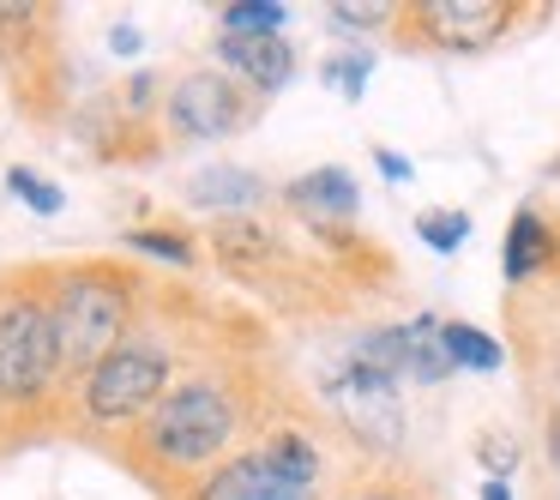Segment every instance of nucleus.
<instances>
[{
    "label": "nucleus",
    "mask_w": 560,
    "mask_h": 500,
    "mask_svg": "<svg viewBox=\"0 0 560 500\" xmlns=\"http://www.w3.org/2000/svg\"><path fill=\"white\" fill-rule=\"evenodd\" d=\"M283 25H290V7H278V0H235L218 19L223 37H283Z\"/></svg>",
    "instance_id": "obj_18"
},
{
    "label": "nucleus",
    "mask_w": 560,
    "mask_h": 500,
    "mask_svg": "<svg viewBox=\"0 0 560 500\" xmlns=\"http://www.w3.org/2000/svg\"><path fill=\"white\" fill-rule=\"evenodd\" d=\"M278 194V187L266 182L259 170H242V163H211V170L187 175L182 199L194 211H211V223L218 218H259V206Z\"/></svg>",
    "instance_id": "obj_14"
},
{
    "label": "nucleus",
    "mask_w": 560,
    "mask_h": 500,
    "mask_svg": "<svg viewBox=\"0 0 560 500\" xmlns=\"http://www.w3.org/2000/svg\"><path fill=\"white\" fill-rule=\"evenodd\" d=\"M55 500H61V495H55Z\"/></svg>",
    "instance_id": "obj_31"
},
{
    "label": "nucleus",
    "mask_w": 560,
    "mask_h": 500,
    "mask_svg": "<svg viewBox=\"0 0 560 500\" xmlns=\"http://www.w3.org/2000/svg\"><path fill=\"white\" fill-rule=\"evenodd\" d=\"M295 392L302 386L283 374L278 350L223 356V362H206L175 380L170 398L115 446V458L163 500H182L199 476H211L223 458L254 446Z\"/></svg>",
    "instance_id": "obj_1"
},
{
    "label": "nucleus",
    "mask_w": 560,
    "mask_h": 500,
    "mask_svg": "<svg viewBox=\"0 0 560 500\" xmlns=\"http://www.w3.org/2000/svg\"><path fill=\"white\" fill-rule=\"evenodd\" d=\"M476 500H512V482H488V476H482V495H476Z\"/></svg>",
    "instance_id": "obj_29"
},
{
    "label": "nucleus",
    "mask_w": 560,
    "mask_h": 500,
    "mask_svg": "<svg viewBox=\"0 0 560 500\" xmlns=\"http://www.w3.org/2000/svg\"><path fill=\"white\" fill-rule=\"evenodd\" d=\"M145 295H151V278L133 271L127 259H103V254L49 259V307H55V338H61L67 392L139 326Z\"/></svg>",
    "instance_id": "obj_4"
},
{
    "label": "nucleus",
    "mask_w": 560,
    "mask_h": 500,
    "mask_svg": "<svg viewBox=\"0 0 560 500\" xmlns=\"http://www.w3.org/2000/svg\"><path fill=\"white\" fill-rule=\"evenodd\" d=\"M470 211H440V206H428V211H416V242H428L434 254H458L464 242H470Z\"/></svg>",
    "instance_id": "obj_21"
},
{
    "label": "nucleus",
    "mask_w": 560,
    "mask_h": 500,
    "mask_svg": "<svg viewBox=\"0 0 560 500\" xmlns=\"http://www.w3.org/2000/svg\"><path fill=\"white\" fill-rule=\"evenodd\" d=\"M7 187H13L19 199H25L31 211H37V218H55V211L67 206V194L61 187L49 182V175H37V170H25V163H13V170H7Z\"/></svg>",
    "instance_id": "obj_22"
},
{
    "label": "nucleus",
    "mask_w": 560,
    "mask_h": 500,
    "mask_svg": "<svg viewBox=\"0 0 560 500\" xmlns=\"http://www.w3.org/2000/svg\"><path fill=\"white\" fill-rule=\"evenodd\" d=\"M211 67H223L230 79H242L254 97H278L283 85L295 79V43L290 37H223L218 31V43H211Z\"/></svg>",
    "instance_id": "obj_12"
},
{
    "label": "nucleus",
    "mask_w": 560,
    "mask_h": 500,
    "mask_svg": "<svg viewBox=\"0 0 560 500\" xmlns=\"http://www.w3.org/2000/svg\"><path fill=\"white\" fill-rule=\"evenodd\" d=\"M542 500H560V482H548V488H542Z\"/></svg>",
    "instance_id": "obj_30"
},
{
    "label": "nucleus",
    "mask_w": 560,
    "mask_h": 500,
    "mask_svg": "<svg viewBox=\"0 0 560 500\" xmlns=\"http://www.w3.org/2000/svg\"><path fill=\"white\" fill-rule=\"evenodd\" d=\"M133 254H151V259H170L175 271H194L199 266V242L187 230H127L121 235Z\"/></svg>",
    "instance_id": "obj_20"
},
{
    "label": "nucleus",
    "mask_w": 560,
    "mask_h": 500,
    "mask_svg": "<svg viewBox=\"0 0 560 500\" xmlns=\"http://www.w3.org/2000/svg\"><path fill=\"white\" fill-rule=\"evenodd\" d=\"M555 259V211H542L536 199H524L506 218V242H500V271H506V295L512 290H536L548 278Z\"/></svg>",
    "instance_id": "obj_13"
},
{
    "label": "nucleus",
    "mask_w": 560,
    "mask_h": 500,
    "mask_svg": "<svg viewBox=\"0 0 560 500\" xmlns=\"http://www.w3.org/2000/svg\"><path fill=\"white\" fill-rule=\"evenodd\" d=\"M266 115V97L230 79L223 67H187L170 79L163 91V139H182V146H218L235 139Z\"/></svg>",
    "instance_id": "obj_8"
},
{
    "label": "nucleus",
    "mask_w": 560,
    "mask_h": 500,
    "mask_svg": "<svg viewBox=\"0 0 560 500\" xmlns=\"http://www.w3.org/2000/svg\"><path fill=\"white\" fill-rule=\"evenodd\" d=\"M278 211L302 230H350L362 223V182L343 163H319L278 187Z\"/></svg>",
    "instance_id": "obj_9"
},
{
    "label": "nucleus",
    "mask_w": 560,
    "mask_h": 500,
    "mask_svg": "<svg viewBox=\"0 0 560 500\" xmlns=\"http://www.w3.org/2000/svg\"><path fill=\"white\" fill-rule=\"evenodd\" d=\"M392 19H398V0H331L326 7V25L350 43L392 37Z\"/></svg>",
    "instance_id": "obj_17"
},
{
    "label": "nucleus",
    "mask_w": 560,
    "mask_h": 500,
    "mask_svg": "<svg viewBox=\"0 0 560 500\" xmlns=\"http://www.w3.org/2000/svg\"><path fill=\"white\" fill-rule=\"evenodd\" d=\"M109 49L115 55H139V25H115L109 31Z\"/></svg>",
    "instance_id": "obj_27"
},
{
    "label": "nucleus",
    "mask_w": 560,
    "mask_h": 500,
    "mask_svg": "<svg viewBox=\"0 0 560 500\" xmlns=\"http://www.w3.org/2000/svg\"><path fill=\"white\" fill-rule=\"evenodd\" d=\"M476 464L488 470V482H512V470H518V440L506 428H482L476 434Z\"/></svg>",
    "instance_id": "obj_23"
},
{
    "label": "nucleus",
    "mask_w": 560,
    "mask_h": 500,
    "mask_svg": "<svg viewBox=\"0 0 560 500\" xmlns=\"http://www.w3.org/2000/svg\"><path fill=\"white\" fill-rule=\"evenodd\" d=\"M331 500H452V488L416 458H343Z\"/></svg>",
    "instance_id": "obj_10"
},
{
    "label": "nucleus",
    "mask_w": 560,
    "mask_h": 500,
    "mask_svg": "<svg viewBox=\"0 0 560 500\" xmlns=\"http://www.w3.org/2000/svg\"><path fill=\"white\" fill-rule=\"evenodd\" d=\"M392 338H398V380L404 386H446L458 368H452L446 344H440V319L416 314V319H392Z\"/></svg>",
    "instance_id": "obj_15"
},
{
    "label": "nucleus",
    "mask_w": 560,
    "mask_h": 500,
    "mask_svg": "<svg viewBox=\"0 0 560 500\" xmlns=\"http://www.w3.org/2000/svg\"><path fill=\"white\" fill-rule=\"evenodd\" d=\"M307 488H295L290 476L278 470V458L266 452V440L242 446L235 458H223L211 476H199L182 500H302ZM326 495V488H319Z\"/></svg>",
    "instance_id": "obj_11"
},
{
    "label": "nucleus",
    "mask_w": 560,
    "mask_h": 500,
    "mask_svg": "<svg viewBox=\"0 0 560 500\" xmlns=\"http://www.w3.org/2000/svg\"><path fill=\"white\" fill-rule=\"evenodd\" d=\"M61 338L49 307V259L0 271V446L61 428Z\"/></svg>",
    "instance_id": "obj_3"
},
{
    "label": "nucleus",
    "mask_w": 560,
    "mask_h": 500,
    "mask_svg": "<svg viewBox=\"0 0 560 500\" xmlns=\"http://www.w3.org/2000/svg\"><path fill=\"white\" fill-rule=\"evenodd\" d=\"M314 404L326 410L331 434L343 440L350 458H410V410L404 386L355 362L350 350H331L314 374Z\"/></svg>",
    "instance_id": "obj_5"
},
{
    "label": "nucleus",
    "mask_w": 560,
    "mask_h": 500,
    "mask_svg": "<svg viewBox=\"0 0 560 500\" xmlns=\"http://www.w3.org/2000/svg\"><path fill=\"white\" fill-rule=\"evenodd\" d=\"M0 73L31 121H61L73 67L61 49V13L43 0H0Z\"/></svg>",
    "instance_id": "obj_7"
},
{
    "label": "nucleus",
    "mask_w": 560,
    "mask_h": 500,
    "mask_svg": "<svg viewBox=\"0 0 560 500\" xmlns=\"http://www.w3.org/2000/svg\"><path fill=\"white\" fill-rule=\"evenodd\" d=\"M536 446H542L548 476L560 482V404H536Z\"/></svg>",
    "instance_id": "obj_24"
},
{
    "label": "nucleus",
    "mask_w": 560,
    "mask_h": 500,
    "mask_svg": "<svg viewBox=\"0 0 560 500\" xmlns=\"http://www.w3.org/2000/svg\"><path fill=\"white\" fill-rule=\"evenodd\" d=\"M548 19V7L524 0H398L392 49L404 55H488L506 37H524Z\"/></svg>",
    "instance_id": "obj_6"
},
{
    "label": "nucleus",
    "mask_w": 560,
    "mask_h": 500,
    "mask_svg": "<svg viewBox=\"0 0 560 500\" xmlns=\"http://www.w3.org/2000/svg\"><path fill=\"white\" fill-rule=\"evenodd\" d=\"M536 206H542V211L555 206V218H560V151L542 163V175H536Z\"/></svg>",
    "instance_id": "obj_25"
},
{
    "label": "nucleus",
    "mask_w": 560,
    "mask_h": 500,
    "mask_svg": "<svg viewBox=\"0 0 560 500\" xmlns=\"http://www.w3.org/2000/svg\"><path fill=\"white\" fill-rule=\"evenodd\" d=\"M530 404H560V374H555V380H542V386L530 392Z\"/></svg>",
    "instance_id": "obj_28"
},
{
    "label": "nucleus",
    "mask_w": 560,
    "mask_h": 500,
    "mask_svg": "<svg viewBox=\"0 0 560 500\" xmlns=\"http://www.w3.org/2000/svg\"><path fill=\"white\" fill-rule=\"evenodd\" d=\"M368 79H374V49H368V43H350V49H338V55L319 61V85H331L350 103L368 91Z\"/></svg>",
    "instance_id": "obj_19"
},
{
    "label": "nucleus",
    "mask_w": 560,
    "mask_h": 500,
    "mask_svg": "<svg viewBox=\"0 0 560 500\" xmlns=\"http://www.w3.org/2000/svg\"><path fill=\"white\" fill-rule=\"evenodd\" d=\"M374 163H380V175H386V182H410V163L398 158V151H386V146H374Z\"/></svg>",
    "instance_id": "obj_26"
},
{
    "label": "nucleus",
    "mask_w": 560,
    "mask_h": 500,
    "mask_svg": "<svg viewBox=\"0 0 560 500\" xmlns=\"http://www.w3.org/2000/svg\"><path fill=\"white\" fill-rule=\"evenodd\" d=\"M440 344H446L452 368L458 374H500L506 368V344L482 326H464V319H440Z\"/></svg>",
    "instance_id": "obj_16"
},
{
    "label": "nucleus",
    "mask_w": 560,
    "mask_h": 500,
    "mask_svg": "<svg viewBox=\"0 0 560 500\" xmlns=\"http://www.w3.org/2000/svg\"><path fill=\"white\" fill-rule=\"evenodd\" d=\"M211 259L230 283H242L247 295L271 307L283 326H368L380 314V302L326 254L319 242H295L283 223L271 218H218L211 223Z\"/></svg>",
    "instance_id": "obj_2"
}]
</instances>
